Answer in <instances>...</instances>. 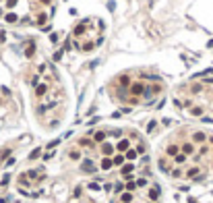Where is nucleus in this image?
Listing matches in <instances>:
<instances>
[{
  "mask_svg": "<svg viewBox=\"0 0 213 203\" xmlns=\"http://www.w3.org/2000/svg\"><path fill=\"white\" fill-rule=\"evenodd\" d=\"M126 91L132 95V98H139V95H143V93L147 91V87H145V83H143V81H135V83H132Z\"/></svg>",
  "mask_w": 213,
  "mask_h": 203,
  "instance_id": "f257e3e1",
  "label": "nucleus"
},
{
  "mask_svg": "<svg viewBox=\"0 0 213 203\" xmlns=\"http://www.w3.org/2000/svg\"><path fill=\"white\" fill-rule=\"evenodd\" d=\"M128 149H132L130 147V139H120L118 143H116V151L118 153H126Z\"/></svg>",
  "mask_w": 213,
  "mask_h": 203,
  "instance_id": "f03ea898",
  "label": "nucleus"
},
{
  "mask_svg": "<svg viewBox=\"0 0 213 203\" xmlns=\"http://www.w3.org/2000/svg\"><path fill=\"white\" fill-rule=\"evenodd\" d=\"M192 143L194 145H203V143H205V141H207V135L205 133H203V131H197V133H192Z\"/></svg>",
  "mask_w": 213,
  "mask_h": 203,
  "instance_id": "7ed1b4c3",
  "label": "nucleus"
},
{
  "mask_svg": "<svg viewBox=\"0 0 213 203\" xmlns=\"http://www.w3.org/2000/svg\"><path fill=\"white\" fill-rule=\"evenodd\" d=\"M114 147L112 143H108V141H105V143H101V153H103V157H112V153H114Z\"/></svg>",
  "mask_w": 213,
  "mask_h": 203,
  "instance_id": "20e7f679",
  "label": "nucleus"
},
{
  "mask_svg": "<svg viewBox=\"0 0 213 203\" xmlns=\"http://www.w3.org/2000/svg\"><path fill=\"white\" fill-rule=\"evenodd\" d=\"M81 170H83V172H95L93 160H89V157H87V160H83V162H81Z\"/></svg>",
  "mask_w": 213,
  "mask_h": 203,
  "instance_id": "39448f33",
  "label": "nucleus"
},
{
  "mask_svg": "<svg viewBox=\"0 0 213 203\" xmlns=\"http://www.w3.org/2000/svg\"><path fill=\"white\" fill-rule=\"evenodd\" d=\"M182 153L184 155H192L194 153V143H192V141H186V143H182Z\"/></svg>",
  "mask_w": 213,
  "mask_h": 203,
  "instance_id": "423d86ee",
  "label": "nucleus"
},
{
  "mask_svg": "<svg viewBox=\"0 0 213 203\" xmlns=\"http://www.w3.org/2000/svg\"><path fill=\"white\" fill-rule=\"evenodd\" d=\"M147 195H149V199H151L153 203L159 199V187H157V184H153V187H149V193H147Z\"/></svg>",
  "mask_w": 213,
  "mask_h": 203,
  "instance_id": "0eeeda50",
  "label": "nucleus"
},
{
  "mask_svg": "<svg viewBox=\"0 0 213 203\" xmlns=\"http://www.w3.org/2000/svg\"><path fill=\"white\" fill-rule=\"evenodd\" d=\"M180 151H182V149H180L178 145H168V147H166V153L170 155V157H176V155H178Z\"/></svg>",
  "mask_w": 213,
  "mask_h": 203,
  "instance_id": "6e6552de",
  "label": "nucleus"
},
{
  "mask_svg": "<svg viewBox=\"0 0 213 203\" xmlns=\"http://www.w3.org/2000/svg\"><path fill=\"white\" fill-rule=\"evenodd\" d=\"M105 137H108V135H105V131H95V133H93V141H95V143H105Z\"/></svg>",
  "mask_w": 213,
  "mask_h": 203,
  "instance_id": "1a4fd4ad",
  "label": "nucleus"
},
{
  "mask_svg": "<svg viewBox=\"0 0 213 203\" xmlns=\"http://www.w3.org/2000/svg\"><path fill=\"white\" fill-rule=\"evenodd\" d=\"M112 166H114V160H112V157H103V160L99 162V168H101V170H110Z\"/></svg>",
  "mask_w": 213,
  "mask_h": 203,
  "instance_id": "9d476101",
  "label": "nucleus"
},
{
  "mask_svg": "<svg viewBox=\"0 0 213 203\" xmlns=\"http://www.w3.org/2000/svg\"><path fill=\"white\" fill-rule=\"evenodd\" d=\"M85 31H87V23H79L77 27H75V31H73V33H75V38H81Z\"/></svg>",
  "mask_w": 213,
  "mask_h": 203,
  "instance_id": "9b49d317",
  "label": "nucleus"
},
{
  "mask_svg": "<svg viewBox=\"0 0 213 203\" xmlns=\"http://www.w3.org/2000/svg\"><path fill=\"white\" fill-rule=\"evenodd\" d=\"M199 174H201V168H197V166H194V168L186 170V174H184V176H188V178H199Z\"/></svg>",
  "mask_w": 213,
  "mask_h": 203,
  "instance_id": "f8f14e48",
  "label": "nucleus"
},
{
  "mask_svg": "<svg viewBox=\"0 0 213 203\" xmlns=\"http://www.w3.org/2000/svg\"><path fill=\"white\" fill-rule=\"evenodd\" d=\"M46 91H48V85H46V83H39V85H35V93H37L39 98H41V95H46Z\"/></svg>",
  "mask_w": 213,
  "mask_h": 203,
  "instance_id": "ddd939ff",
  "label": "nucleus"
},
{
  "mask_svg": "<svg viewBox=\"0 0 213 203\" xmlns=\"http://www.w3.org/2000/svg\"><path fill=\"white\" fill-rule=\"evenodd\" d=\"M112 160H114V166H122L124 162H126V155H124V153H118V155H114Z\"/></svg>",
  "mask_w": 213,
  "mask_h": 203,
  "instance_id": "4468645a",
  "label": "nucleus"
},
{
  "mask_svg": "<svg viewBox=\"0 0 213 203\" xmlns=\"http://www.w3.org/2000/svg\"><path fill=\"white\" fill-rule=\"evenodd\" d=\"M33 54H35V44H33V42H29V44H27V48H25V56L31 58Z\"/></svg>",
  "mask_w": 213,
  "mask_h": 203,
  "instance_id": "2eb2a0df",
  "label": "nucleus"
},
{
  "mask_svg": "<svg viewBox=\"0 0 213 203\" xmlns=\"http://www.w3.org/2000/svg\"><path fill=\"white\" fill-rule=\"evenodd\" d=\"M95 46H97V44H93V42H83V44H81V50H83V52H91Z\"/></svg>",
  "mask_w": 213,
  "mask_h": 203,
  "instance_id": "dca6fc26",
  "label": "nucleus"
},
{
  "mask_svg": "<svg viewBox=\"0 0 213 203\" xmlns=\"http://www.w3.org/2000/svg\"><path fill=\"white\" fill-rule=\"evenodd\" d=\"M120 203H132V193H122L120 195Z\"/></svg>",
  "mask_w": 213,
  "mask_h": 203,
  "instance_id": "f3484780",
  "label": "nucleus"
},
{
  "mask_svg": "<svg viewBox=\"0 0 213 203\" xmlns=\"http://www.w3.org/2000/svg\"><path fill=\"white\" fill-rule=\"evenodd\" d=\"M124 155H126V160H128V162H132V160H137V155H139V151H137V149H128V151L124 153Z\"/></svg>",
  "mask_w": 213,
  "mask_h": 203,
  "instance_id": "a211bd4d",
  "label": "nucleus"
},
{
  "mask_svg": "<svg viewBox=\"0 0 213 203\" xmlns=\"http://www.w3.org/2000/svg\"><path fill=\"white\" fill-rule=\"evenodd\" d=\"M132 170H135V164H124V166H122V174H124V176H130Z\"/></svg>",
  "mask_w": 213,
  "mask_h": 203,
  "instance_id": "6ab92c4d",
  "label": "nucleus"
},
{
  "mask_svg": "<svg viewBox=\"0 0 213 203\" xmlns=\"http://www.w3.org/2000/svg\"><path fill=\"white\" fill-rule=\"evenodd\" d=\"M159 91H162V87H159V85H155V87H153V85H151V87H147V98H149L151 93H153V95H157Z\"/></svg>",
  "mask_w": 213,
  "mask_h": 203,
  "instance_id": "aec40b11",
  "label": "nucleus"
},
{
  "mask_svg": "<svg viewBox=\"0 0 213 203\" xmlns=\"http://www.w3.org/2000/svg\"><path fill=\"white\" fill-rule=\"evenodd\" d=\"M186 160H188V155H184L182 151H180L178 155H176V157H174V162H176V164H178V166H180V164H184Z\"/></svg>",
  "mask_w": 213,
  "mask_h": 203,
  "instance_id": "412c9836",
  "label": "nucleus"
},
{
  "mask_svg": "<svg viewBox=\"0 0 213 203\" xmlns=\"http://www.w3.org/2000/svg\"><path fill=\"white\" fill-rule=\"evenodd\" d=\"M190 114H192V116H203V108H201V106H192Z\"/></svg>",
  "mask_w": 213,
  "mask_h": 203,
  "instance_id": "4be33fe9",
  "label": "nucleus"
},
{
  "mask_svg": "<svg viewBox=\"0 0 213 203\" xmlns=\"http://www.w3.org/2000/svg\"><path fill=\"white\" fill-rule=\"evenodd\" d=\"M68 157L70 160H81V151H79V149H73V151H68Z\"/></svg>",
  "mask_w": 213,
  "mask_h": 203,
  "instance_id": "5701e85b",
  "label": "nucleus"
},
{
  "mask_svg": "<svg viewBox=\"0 0 213 203\" xmlns=\"http://www.w3.org/2000/svg\"><path fill=\"white\" fill-rule=\"evenodd\" d=\"M4 19H6V23H17V21H19V17H17L15 13H8Z\"/></svg>",
  "mask_w": 213,
  "mask_h": 203,
  "instance_id": "b1692460",
  "label": "nucleus"
},
{
  "mask_svg": "<svg viewBox=\"0 0 213 203\" xmlns=\"http://www.w3.org/2000/svg\"><path fill=\"white\" fill-rule=\"evenodd\" d=\"M39 155H41V149L37 147V149H33V151L29 153V160H37V157H39Z\"/></svg>",
  "mask_w": 213,
  "mask_h": 203,
  "instance_id": "393cba45",
  "label": "nucleus"
},
{
  "mask_svg": "<svg viewBox=\"0 0 213 203\" xmlns=\"http://www.w3.org/2000/svg\"><path fill=\"white\" fill-rule=\"evenodd\" d=\"M118 83H120V85H128V87H130V85H132V83H130V79H128V77H126V75H122V77H120V79H118Z\"/></svg>",
  "mask_w": 213,
  "mask_h": 203,
  "instance_id": "a878e982",
  "label": "nucleus"
},
{
  "mask_svg": "<svg viewBox=\"0 0 213 203\" xmlns=\"http://www.w3.org/2000/svg\"><path fill=\"white\" fill-rule=\"evenodd\" d=\"M46 19H48V17L43 15V13H39V15H37V19H35V23H37V25H43V23H46Z\"/></svg>",
  "mask_w": 213,
  "mask_h": 203,
  "instance_id": "bb28decb",
  "label": "nucleus"
},
{
  "mask_svg": "<svg viewBox=\"0 0 213 203\" xmlns=\"http://www.w3.org/2000/svg\"><path fill=\"white\" fill-rule=\"evenodd\" d=\"M137 187H139V184H137V180H135V182H132V180H130V182L126 184V191H128V193H132V191H135Z\"/></svg>",
  "mask_w": 213,
  "mask_h": 203,
  "instance_id": "cd10ccee",
  "label": "nucleus"
},
{
  "mask_svg": "<svg viewBox=\"0 0 213 203\" xmlns=\"http://www.w3.org/2000/svg\"><path fill=\"white\" fill-rule=\"evenodd\" d=\"M159 168H162L164 172H168V162H166V157H162V160H159Z\"/></svg>",
  "mask_w": 213,
  "mask_h": 203,
  "instance_id": "c85d7f7f",
  "label": "nucleus"
},
{
  "mask_svg": "<svg viewBox=\"0 0 213 203\" xmlns=\"http://www.w3.org/2000/svg\"><path fill=\"white\" fill-rule=\"evenodd\" d=\"M155 125H157V122H155V120H151V122H149V125H147V131H149V133H151V131L155 129Z\"/></svg>",
  "mask_w": 213,
  "mask_h": 203,
  "instance_id": "c756f323",
  "label": "nucleus"
},
{
  "mask_svg": "<svg viewBox=\"0 0 213 203\" xmlns=\"http://www.w3.org/2000/svg\"><path fill=\"white\" fill-rule=\"evenodd\" d=\"M50 42H52V44H58V33H52V35H50Z\"/></svg>",
  "mask_w": 213,
  "mask_h": 203,
  "instance_id": "7c9ffc66",
  "label": "nucleus"
},
{
  "mask_svg": "<svg viewBox=\"0 0 213 203\" xmlns=\"http://www.w3.org/2000/svg\"><path fill=\"white\" fill-rule=\"evenodd\" d=\"M135 149H137V151H139V153H145V145H143V143H139V145L135 147Z\"/></svg>",
  "mask_w": 213,
  "mask_h": 203,
  "instance_id": "2f4dec72",
  "label": "nucleus"
},
{
  "mask_svg": "<svg viewBox=\"0 0 213 203\" xmlns=\"http://www.w3.org/2000/svg\"><path fill=\"white\" fill-rule=\"evenodd\" d=\"M8 180H11V176L4 174V176H2V180H0V184H8Z\"/></svg>",
  "mask_w": 213,
  "mask_h": 203,
  "instance_id": "473e14b6",
  "label": "nucleus"
},
{
  "mask_svg": "<svg viewBox=\"0 0 213 203\" xmlns=\"http://www.w3.org/2000/svg\"><path fill=\"white\" fill-rule=\"evenodd\" d=\"M172 176H176V178H178V176H184V174H182V170H172Z\"/></svg>",
  "mask_w": 213,
  "mask_h": 203,
  "instance_id": "72a5a7b5",
  "label": "nucleus"
},
{
  "mask_svg": "<svg viewBox=\"0 0 213 203\" xmlns=\"http://www.w3.org/2000/svg\"><path fill=\"white\" fill-rule=\"evenodd\" d=\"M17 4V0H8V2H6V8H13Z\"/></svg>",
  "mask_w": 213,
  "mask_h": 203,
  "instance_id": "f704fd0d",
  "label": "nucleus"
},
{
  "mask_svg": "<svg viewBox=\"0 0 213 203\" xmlns=\"http://www.w3.org/2000/svg\"><path fill=\"white\" fill-rule=\"evenodd\" d=\"M137 184H139V187H145L147 180H145V178H139V180H137Z\"/></svg>",
  "mask_w": 213,
  "mask_h": 203,
  "instance_id": "c9c22d12",
  "label": "nucleus"
},
{
  "mask_svg": "<svg viewBox=\"0 0 213 203\" xmlns=\"http://www.w3.org/2000/svg\"><path fill=\"white\" fill-rule=\"evenodd\" d=\"M128 104H139V98H132V95H130V98H128Z\"/></svg>",
  "mask_w": 213,
  "mask_h": 203,
  "instance_id": "e433bc0d",
  "label": "nucleus"
},
{
  "mask_svg": "<svg viewBox=\"0 0 213 203\" xmlns=\"http://www.w3.org/2000/svg\"><path fill=\"white\" fill-rule=\"evenodd\" d=\"M39 2H41V4H50V2H52V0H39Z\"/></svg>",
  "mask_w": 213,
  "mask_h": 203,
  "instance_id": "4c0bfd02",
  "label": "nucleus"
},
{
  "mask_svg": "<svg viewBox=\"0 0 213 203\" xmlns=\"http://www.w3.org/2000/svg\"><path fill=\"white\" fill-rule=\"evenodd\" d=\"M209 141H211V143H213V135H211V137H209Z\"/></svg>",
  "mask_w": 213,
  "mask_h": 203,
  "instance_id": "58836bf2",
  "label": "nucleus"
},
{
  "mask_svg": "<svg viewBox=\"0 0 213 203\" xmlns=\"http://www.w3.org/2000/svg\"><path fill=\"white\" fill-rule=\"evenodd\" d=\"M151 203H153V201H151Z\"/></svg>",
  "mask_w": 213,
  "mask_h": 203,
  "instance_id": "ea45409f",
  "label": "nucleus"
}]
</instances>
